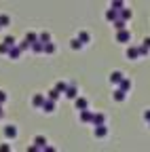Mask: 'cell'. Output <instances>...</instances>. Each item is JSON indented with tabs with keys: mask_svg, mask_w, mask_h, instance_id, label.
I'll list each match as a JSON object with an SVG mask.
<instances>
[{
	"mask_svg": "<svg viewBox=\"0 0 150 152\" xmlns=\"http://www.w3.org/2000/svg\"><path fill=\"white\" fill-rule=\"evenodd\" d=\"M4 135H7V137H15V135H17V129H15V125H9V127L4 129Z\"/></svg>",
	"mask_w": 150,
	"mask_h": 152,
	"instance_id": "cell-1",
	"label": "cell"
},
{
	"mask_svg": "<svg viewBox=\"0 0 150 152\" xmlns=\"http://www.w3.org/2000/svg\"><path fill=\"white\" fill-rule=\"evenodd\" d=\"M106 133H108V131H106V127H102V125H100V127L95 129V135H97V137H104Z\"/></svg>",
	"mask_w": 150,
	"mask_h": 152,
	"instance_id": "cell-2",
	"label": "cell"
},
{
	"mask_svg": "<svg viewBox=\"0 0 150 152\" xmlns=\"http://www.w3.org/2000/svg\"><path fill=\"white\" fill-rule=\"evenodd\" d=\"M123 80V72H112V83H119Z\"/></svg>",
	"mask_w": 150,
	"mask_h": 152,
	"instance_id": "cell-3",
	"label": "cell"
},
{
	"mask_svg": "<svg viewBox=\"0 0 150 152\" xmlns=\"http://www.w3.org/2000/svg\"><path fill=\"white\" fill-rule=\"evenodd\" d=\"M66 95H68V97H76V89H74V87H68V89H66Z\"/></svg>",
	"mask_w": 150,
	"mask_h": 152,
	"instance_id": "cell-4",
	"label": "cell"
},
{
	"mask_svg": "<svg viewBox=\"0 0 150 152\" xmlns=\"http://www.w3.org/2000/svg\"><path fill=\"white\" fill-rule=\"evenodd\" d=\"M45 142H47V140H45V137H34V144H38V146H40V148H42V146H47V144H45Z\"/></svg>",
	"mask_w": 150,
	"mask_h": 152,
	"instance_id": "cell-5",
	"label": "cell"
},
{
	"mask_svg": "<svg viewBox=\"0 0 150 152\" xmlns=\"http://www.w3.org/2000/svg\"><path fill=\"white\" fill-rule=\"evenodd\" d=\"M32 102H34V106H42V102H45V99L40 97V95H36V97H34Z\"/></svg>",
	"mask_w": 150,
	"mask_h": 152,
	"instance_id": "cell-6",
	"label": "cell"
},
{
	"mask_svg": "<svg viewBox=\"0 0 150 152\" xmlns=\"http://www.w3.org/2000/svg\"><path fill=\"white\" fill-rule=\"evenodd\" d=\"M53 110H55V102H53V104L47 102V104H45V112H53Z\"/></svg>",
	"mask_w": 150,
	"mask_h": 152,
	"instance_id": "cell-7",
	"label": "cell"
},
{
	"mask_svg": "<svg viewBox=\"0 0 150 152\" xmlns=\"http://www.w3.org/2000/svg\"><path fill=\"white\" fill-rule=\"evenodd\" d=\"M123 97H125V91H123V89H119V91H116V95H114V99H123Z\"/></svg>",
	"mask_w": 150,
	"mask_h": 152,
	"instance_id": "cell-8",
	"label": "cell"
},
{
	"mask_svg": "<svg viewBox=\"0 0 150 152\" xmlns=\"http://www.w3.org/2000/svg\"><path fill=\"white\" fill-rule=\"evenodd\" d=\"M127 38H129L127 32H119V40H127Z\"/></svg>",
	"mask_w": 150,
	"mask_h": 152,
	"instance_id": "cell-9",
	"label": "cell"
},
{
	"mask_svg": "<svg viewBox=\"0 0 150 152\" xmlns=\"http://www.w3.org/2000/svg\"><path fill=\"white\" fill-rule=\"evenodd\" d=\"M57 95H59V93H57V89H51V91H49V97H53V99L57 97Z\"/></svg>",
	"mask_w": 150,
	"mask_h": 152,
	"instance_id": "cell-10",
	"label": "cell"
},
{
	"mask_svg": "<svg viewBox=\"0 0 150 152\" xmlns=\"http://www.w3.org/2000/svg\"><path fill=\"white\" fill-rule=\"evenodd\" d=\"M7 23H9V17L2 15V17H0V26H7Z\"/></svg>",
	"mask_w": 150,
	"mask_h": 152,
	"instance_id": "cell-11",
	"label": "cell"
},
{
	"mask_svg": "<svg viewBox=\"0 0 150 152\" xmlns=\"http://www.w3.org/2000/svg\"><path fill=\"white\" fill-rule=\"evenodd\" d=\"M89 38H91V36H89L87 32H80V40H87V42H89Z\"/></svg>",
	"mask_w": 150,
	"mask_h": 152,
	"instance_id": "cell-12",
	"label": "cell"
},
{
	"mask_svg": "<svg viewBox=\"0 0 150 152\" xmlns=\"http://www.w3.org/2000/svg\"><path fill=\"white\" fill-rule=\"evenodd\" d=\"M72 47L74 49H80V40H72Z\"/></svg>",
	"mask_w": 150,
	"mask_h": 152,
	"instance_id": "cell-13",
	"label": "cell"
},
{
	"mask_svg": "<svg viewBox=\"0 0 150 152\" xmlns=\"http://www.w3.org/2000/svg\"><path fill=\"white\" fill-rule=\"evenodd\" d=\"M7 99V95H4V91H0V102H4Z\"/></svg>",
	"mask_w": 150,
	"mask_h": 152,
	"instance_id": "cell-14",
	"label": "cell"
},
{
	"mask_svg": "<svg viewBox=\"0 0 150 152\" xmlns=\"http://www.w3.org/2000/svg\"><path fill=\"white\" fill-rule=\"evenodd\" d=\"M0 152H9V146H0Z\"/></svg>",
	"mask_w": 150,
	"mask_h": 152,
	"instance_id": "cell-15",
	"label": "cell"
}]
</instances>
